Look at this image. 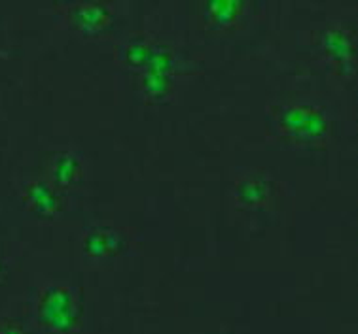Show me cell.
<instances>
[{"label":"cell","instance_id":"obj_5","mask_svg":"<svg viewBox=\"0 0 358 334\" xmlns=\"http://www.w3.org/2000/svg\"><path fill=\"white\" fill-rule=\"evenodd\" d=\"M108 17H110V13L101 4H84L74 10V21L84 33L101 31L110 21Z\"/></svg>","mask_w":358,"mask_h":334},{"label":"cell","instance_id":"obj_7","mask_svg":"<svg viewBox=\"0 0 358 334\" xmlns=\"http://www.w3.org/2000/svg\"><path fill=\"white\" fill-rule=\"evenodd\" d=\"M117 236L106 231H92L84 240V250L93 257H106L117 250Z\"/></svg>","mask_w":358,"mask_h":334},{"label":"cell","instance_id":"obj_8","mask_svg":"<svg viewBox=\"0 0 358 334\" xmlns=\"http://www.w3.org/2000/svg\"><path fill=\"white\" fill-rule=\"evenodd\" d=\"M266 181L258 180V178H248L239 185V202L248 206H255L264 200L266 197Z\"/></svg>","mask_w":358,"mask_h":334},{"label":"cell","instance_id":"obj_6","mask_svg":"<svg viewBox=\"0 0 358 334\" xmlns=\"http://www.w3.org/2000/svg\"><path fill=\"white\" fill-rule=\"evenodd\" d=\"M82 176V162L72 153H61L53 162V180L61 185H72Z\"/></svg>","mask_w":358,"mask_h":334},{"label":"cell","instance_id":"obj_1","mask_svg":"<svg viewBox=\"0 0 358 334\" xmlns=\"http://www.w3.org/2000/svg\"><path fill=\"white\" fill-rule=\"evenodd\" d=\"M279 125L300 140H317L328 129L324 116L311 106H288L280 114Z\"/></svg>","mask_w":358,"mask_h":334},{"label":"cell","instance_id":"obj_4","mask_svg":"<svg viewBox=\"0 0 358 334\" xmlns=\"http://www.w3.org/2000/svg\"><path fill=\"white\" fill-rule=\"evenodd\" d=\"M42 312L46 314L50 321L59 323L63 315L72 314V295H69L63 287H53L44 295Z\"/></svg>","mask_w":358,"mask_h":334},{"label":"cell","instance_id":"obj_2","mask_svg":"<svg viewBox=\"0 0 358 334\" xmlns=\"http://www.w3.org/2000/svg\"><path fill=\"white\" fill-rule=\"evenodd\" d=\"M23 199H25L27 208L40 218H53L63 210V199L57 193V189L42 181L29 183Z\"/></svg>","mask_w":358,"mask_h":334},{"label":"cell","instance_id":"obj_9","mask_svg":"<svg viewBox=\"0 0 358 334\" xmlns=\"http://www.w3.org/2000/svg\"><path fill=\"white\" fill-rule=\"evenodd\" d=\"M239 10H241V2H210L207 6L208 17L215 23L234 21L235 15H239Z\"/></svg>","mask_w":358,"mask_h":334},{"label":"cell","instance_id":"obj_3","mask_svg":"<svg viewBox=\"0 0 358 334\" xmlns=\"http://www.w3.org/2000/svg\"><path fill=\"white\" fill-rule=\"evenodd\" d=\"M324 47L326 53L330 57L338 59L339 63L343 65H351L352 63V53H355V42H352V34L341 31V29H336V31H330V33L324 36Z\"/></svg>","mask_w":358,"mask_h":334}]
</instances>
